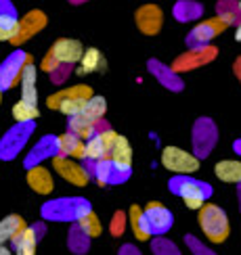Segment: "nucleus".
<instances>
[{"label":"nucleus","instance_id":"nucleus-2","mask_svg":"<svg viewBox=\"0 0 241 255\" xmlns=\"http://www.w3.org/2000/svg\"><path fill=\"white\" fill-rule=\"evenodd\" d=\"M168 188H170V193L181 197L189 209H197V211L206 205V201L212 195V186L191 176H174L168 182Z\"/></svg>","mask_w":241,"mask_h":255},{"label":"nucleus","instance_id":"nucleus-48","mask_svg":"<svg viewBox=\"0 0 241 255\" xmlns=\"http://www.w3.org/2000/svg\"><path fill=\"white\" fill-rule=\"evenodd\" d=\"M0 103H2V88H0Z\"/></svg>","mask_w":241,"mask_h":255},{"label":"nucleus","instance_id":"nucleus-29","mask_svg":"<svg viewBox=\"0 0 241 255\" xmlns=\"http://www.w3.org/2000/svg\"><path fill=\"white\" fill-rule=\"evenodd\" d=\"M174 19L181 21V23H187V21H195L204 15V6L197 2V0H178L172 8Z\"/></svg>","mask_w":241,"mask_h":255},{"label":"nucleus","instance_id":"nucleus-47","mask_svg":"<svg viewBox=\"0 0 241 255\" xmlns=\"http://www.w3.org/2000/svg\"><path fill=\"white\" fill-rule=\"evenodd\" d=\"M71 4H84V2H88V0H69Z\"/></svg>","mask_w":241,"mask_h":255},{"label":"nucleus","instance_id":"nucleus-33","mask_svg":"<svg viewBox=\"0 0 241 255\" xmlns=\"http://www.w3.org/2000/svg\"><path fill=\"white\" fill-rule=\"evenodd\" d=\"M76 224L80 226V230H82L88 239H97V237H101V232H103L101 220L97 218V214H94V211H88V214L84 216L82 220H78Z\"/></svg>","mask_w":241,"mask_h":255},{"label":"nucleus","instance_id":"nucleus-37","mask_svg":"<svg viewBox=\"0 0 241 255\" xmlns=\"http://www.w3.org/2000/svg\"><path fill=\"white\" fill-rule=\"evenodd\" d=\"M153 253L155 255H181V251H178V247L174 245V243L166 241V239L153 241Z\"/></svg>","mask_w":241,"mask_h":255},{"label":"nucleus","instance_id":"nucleus-28","mask_svg":"<svg viewBox=\"0 0 241 255\" xmlns=\"http://www.w3.org/2000/svg\"><path fill=\"white\" fill-rule=\"evenodd\" d=\"M27 224H25V220L13 214V216H6L2 222H0V247H4L8 241H13L21 230H25Z\"/></svg>","mask_w":241,"mask_h":255},{"label":"nucleus","instance_id":"nucleus-46","mask_svg":"<svg viewBox=\"0 0 241 255\" xmlns=\"http://www.w3.org/2000/svg\"><path fill=\"white\" fill-rule=\"evenodd\" d=\"M0 255H13V253H10L6 247H0Z\"/></svg>","mask_w":241,"mask_h":255},{"label":"nucleus","instance_id":"nucleus-31","mask_svg":"<svg viewBox=\"0 0 241 255\" xmlns=\"http://www.w3.org/2000/svg\"><path fill=\"white\" fill-rule=\"evenodd\" d=\"M216 13L223 21H227L229 25H239V21H241V10H239L237 0H218Z\"/></svg>","mask_w":241,"mask_h":255},{"label":"nucleus","instance_id":"nucleus-9","mask_svg":"<svg viewBox=\"0 0 241 255\" xmlns=\"http://www.w3.org/2000/svg\"><path fill=\"white\" fill-rule=\"evenodd\" d=\"M31 63V57L27 55L25 50H13L10 55L2 61L0 65V88L2 90H10L19 84L21 80V73H23V67Z\"/></svg>","mask_w":241,"mask_h":255},{"label":"nucleus","instance_id":"nucleus-27","mask_svg":"<svg viewBox=\"0 0 241 255\" xmlns=\"http://www.w3.org/2000/svg\"><path fill=\"white\" fill-rule=\"evenodd\" d=\"M214 174L218 180L229 184H241V161L237 159H225V161H218L214 167Z\"/></svg>","mask_w":241,"mask_h":255},{"label":"nucleus","instance_id":"nucleus-1","mask_svg":"<svg viewBox=\"0 0 241 255\" xmlns=\"http://www.w3.org/2000/svg\"><path fill=\"white\" fill-rule=\"evenodd\" d=\"M92 88L86 86V84H76V86H69V88H63L55 94H50L46 99V107L48 109H57L63 115H71L82 113L84 107H86V101L92 99Z\"/></svg>","mask_w":241,"mask_h":255},{"label":"nucleus","instance_id":"nucleus-41","mask_svg":"<svg viewBox=\"0 0 241 255\" xmlns=\"http://www.w3.org/2000/svg\"><path fill=\"white\" fill-rule=\"evenodd\" d=\"M0 15H13V17H17V8L13 6L10 0H0Z\"/></svg>","mask_w":241,"mask_h":255},{"label":"nucleus","instance_id":"nucleus-35","mask_svg":"<svg viewBox=\"0 0 241 255\" xmlns=\"http://www.w3.org/2000/svg\"><path fill=\"white\" fill-rule=\"evenodd\" d=\"M82 113H84V115H88L90 120L99 122V120H103V115L107 113V101H105L103 97H99V94H94L92 99L86 101V107H84Z\"/></svg>","mask_w":241,"mask_h":255},{"label":"nucleus","instance_id":"nucleus-7","mask_svg":"<svg viewBox=\"0 0 241 255\" xmlns=\"http://www.w3.org/2000/svg\"><path fill=\"white\" fill-rule=\"evenodd\" d=\"M229 27L227 21H223L220 17H212V19H206L202 23H197L191 31L187 34L185 42L189 50L191 48H204V46H210V42H212L218 34H223V31Z\"/></svg>","mask_w":241,"mask_h":255},{"label":"nucleus","instance_id":"nucleus-36","mask_svg":"<svg viewBox=\"0 0 241 255\" xmlns=\"http://www.w3.org/2000/svg\"><path fill=\"white\" fill-rule=\"evenodd\" d=\"M88 241H90V239L80 230L78 224L71 226V230H69V241H67V243H69V249H71L73 253H84V251H86Z\"/></svg>","mask_w":241,"mask_h":255},{"label":"nucleus","instance_id":"nucleus-22","mask_svg":"<svg viewBox=\"0 0 241 255\" xmlns=\"http://www.w3.org/2000/svg\"><path fill=\"white\" fill-rule=\"evenodd\" d=\"M76 73L78 76H88V73H105L107 71V59L103 57V52L99 48H86L84 57L78 63Z\"/></svg>","mask_w":241,"mask_h":255},{"label":"nucleus","instance_id":"nucleus-39","mask_svg":"<svg viewBox=\"0 0 241 255\" xmlns=\"http://www.w3.org/2000/svg\"><path fill=\"white\" fill-rule=\"evenodd\" d=\"M69 73H71V65H61L59 69H55V71L50 73V82L52 84H63V82L67 80Z\"/></svg>","mask_w":241,"mask_h":255},{"label":"nucleus","instance_id":"nucleus-23","mask_svg":"<svg viewBox=\"0 0 241 255\" xmlns=\"http://www.w3.org/2000/svg\"><path fill=\"white\" fill-rule=\"evenodd\" d=\"M25 180H27L29 188L34 190V193H38V195H50L52 188H55V182H52L50 172H48L46 167H42V165L29 167Z\"/></svg>","mask_w":241,"mask_h":255},{"label":"nucleus","instance_id":"nucleus-30","mask_svg":"<svg viewBox=\"0 0 241 255\" xmlns=\"http://www.w3.org/2000/svg\"><path fill=\"white\" fill-rule=\"evenodd\" d=\"M128 222H130V228H132L134 239H139V241H149L151 239V230H149V224H147L145 211L139 205H132L130 207Z\"/></svg>","mask_w":241,"mask_h":255},{"label":"nucleus","instance_id":"nucleus-11","mask_svg":"<svg viewBox=\"0 0 241 255\" xmlns=\"http://www.w3.org/2000/svg\"><path fill=\"white\" fill-rule=\"evenodd\" d=\"M52 167H55V172L65 180V182H69L73 186H86L90 180L86 167L78 163L76 159H67V157L57 155V157H52Z\"/></svg>","mask_w":241,"mask_h":255},{"label":"nucleus","instance_id":"nucleus-19","mask_svg":"<svg viewBox=\"0 0 241 255\" xmlns=\"http://www.w3.org/2000/svg\"><path fill=\"white\" fill-rule=\"evenodd\" d=\"M130 172L132 169H124L120 165H115L111 159H103V161L97 163L94 167V178H97L99 184H120L124 180L130 178Z\"/></svg>","mask_w":241,"mask_h":255},{"label":"nucleus","instance_id":"nucleus-21","mask_svg":"<svg viewBox=\"0 0 241 255\" xmlns=\"http://www.w3.org/2000/svg\"><path fill=\"white\" fill-rule=\"evenodd\" d=\"M59 140V155L67 159H86V140H82L76 134L65 132L57 136Z\"/></svg>","mask_w":241,"mask_h":255},{"label":"nucleus","instance_id":"nucleus-32","mask_svg":"<svg viewBox=\"0 0 241 255\" xmlns=\"http://www.w3.org/2000/svg\"><path fill=\"white\" fill-rule=\"evenodd\" d=\"M13 118L17 124H29V122H36V118H40V111H38V105H29L19 101L15 107H13Z\"/></svg>","mask_w":241,"mask_h":255},{"label":"nucleus","instance_id":"nucleus-6","mask_svg":"<svg viewBox=\"0 0 241 255\" xmlns=\"http://www.w3.org/2000/svg\"><path fill=\"white\" fill-rule=\"evenodd\" d=\"M162 165L176 176H191L199 169V159L195 153L183 151L178 146H166L162 151Z\"/></svg>","mask_w":241,"mask_h":255},{"label":"nucleus","instance_id":"nucleus-18","mask_svg":"<svg viewBox=\"0 0 241 255\" xmlns=\"http://www.w3.org/2000/svg\"><path fill=\"white\" fill-rule=\"evenodd\" d=\"M42 232H44V226H40V224L27 226L25 230H21L10 241L13 243V255H36V245H38V239H42Z\"/></svg>","mask_w":241,"mask_h":255},{"label":"nucleus","instance_id":"nucleus-20","mask_svg":"<svg viewBox=\"0 0 241 255\" xmlns=\"http://www.w3.org/2000/svg\"><path fill=\"white\" fill-rule=\"evenodd\" d=\"M59 155V140H57V136H44V138H40V142L31 148L29 155L25 157V167H36L40 165L44 159H52V157H57Z\"/></svg>","mask_w":241,"mask_h":255},{"label":"nucleus","instance_id":"nucleus-38","mask_svg":"<svg viewBox=\"0 0 241 255\" xmlns=\"http://www.w3.org/2000/svg\"><path fill=\"white\" fill-rule=\"evenodd\" d=\"M126 222H128V216H126L124 211H115L111 224H109V230H111L113 237H120L122 232L126 230Z\"/></svg>","mask_w":241,"mask_h":255},{"label":"nucleus","instance_id":"nucleus-26","mask_svg":"<svg viewBox=\"0 0 241 255\" xmlns=\"http://www.w3.org/2000/svg\"><path fill=\"white\" fill-rule=\"evenodd\" d=\"M94 124L97 122L90 120L88 115L76 113V115H71V118H67V132L76 134L82 140H88V138L94 136Z\"/></svg>","mask_w":241,"mask_h":255},{"label":"nucleus","instance_id":"nucleus-8","mask_svg":"<svg viewBox=\"0 0 241 255\" xmlns=\"http://www.w3.org/2000/svg\"><path fill=\"white\" fill-rule=\"evenodd\" d=\"M193 151L197 159H204L212 153V148L218 140V130L216 124L210 118H199L193 126Z\"/></svg>","mask_w":241,"mask_h":255},{"label":"nucleus","instance_id":"nucleus-42","mask_svg":"<svg viewBox=\"0 0 241 255\" xmlns=\"http://www.w3.org/2000/svg\"><path fill=\"white\" fill-rule=\"evenodd\" d=\"M120 255H141V251L136 249L134 245H124V247L120 249Z\"/></svg>","mask_w":241,"mask_h":255},{"label":"nucleus","instance_id":"nucleus-40","mask_svg":"<svg viewBox=\"0 0 241 255\" xmlns=\"http://www.w3.org/2000/svg\"><path fill=\"white\" fill-rule=\"evenodd\" d=\"M59 67H61V65H59V61H57L55 57H52L50 52H46L44 59H42V63H40V69H42V71H46L48 76H50V73L55 71V69H59Z\"/></svg>","mask_w":241,"mask_h":255},{"label":"nucleus","instance_id":"nucleus-3","mask_svg":"<svg viewBox=\"0 0 241 255\" xmlns=\"http://www.w3.org/2000/svg\"><path fill=\"white\" fill-rule=\"evenodd\" d=\"M90 203L82 197H63L57 201H48L42 207V218L55 222H78L88 214Z\"/></svg>","mask_w":241,"mask_h":255},{"label":"nucleus","instance_id":"nucleus-10","mask_svg":"<svg viewBox=\"0 0 241 255\" xmlns=\"http://www.w3.org/2000/svg\"><path fill=\"white\" fill-rule=\"evenodd\" d=\"M216 57H218V48L212 44L204 46V48H191V50L183 52V55H178L170 67L176 73H183V71H191V69L202 67L206 63H212Z\"/></svg>","mask_w":241,"mask_h":255},{"label":"nucleus","instance_id":"nucleus-25","mask_svg":"<svg viewBox=\"0 0 241 255\" xmlns=\"http://www.w3.org/2000/svg\"><path fill=\"white\" fill-rule=\"evenodd\" d=\"M109 159L124 169H132V146L128 142V138H124L122 134L115 136L111 151H109Z\"/></svg>","mask_w":241,"mask_h":255},{"label":"nucleus","instance_id":"nucleus-16","mask_svg":"<svg viewBox=\"0 0 241 255\" xmlns=\"http://www.w3.org/2000/svg\"><path fill=\"white\" fill-rule=\"evenodd\" d=\"M145 218L147 224H149L151 235H166L172 226V214L170 209L164 207L162 203H149L145 209Z\"/></svg>","mask_w":241,"mask_h":255},{"label":"nucleus","instance_id":"nucleus-44","mask_svg":"<svg viewBox=\"0 0 241 255\" xmlns=\"http://www.w3.org/2000/svg\"><path fill=\"white\" fill-rule=\"evenodd\" d=\"M233 151H235L237 155H241V140H235V144H233Z\"/></svg>","mask_w":241,"mask_h":255},{"label":"nucleus","instance_id":"nucleus-13","mask_svg":"<svg viewBox=\"0 0 241 255\" xmlns=\"http://www.w3.org/2000/svg\"><path fill=\"white\" fill-rule=\"evenodd\" d=\"M84 48L80 40L73 38H59L55 44L50 46V55L59 61V65H76V63L82 61L84 57Z\"/></svg>","mask_w":241,"mask_h":255},{"label":"nucleus","instance_id":"nucleus-15","mask_svg":"<svg viewBox=\"0 0 241 255\" xmlns=\"http://www.w3.org/2000/svg\"><path fill=\"white\" fill-rule=\"evenodd\" d=\"M147 69H149V73H151V76H153L157 82L162 84L164 88L172 90V92H181V90L185 88L183 78L178 76V73H176L172 67L164 65L162 61H157V59H149V61H147Z\"/></svg>","mask_w":241,"mask_h":255},{"label":"nucleus","instance_id":"nucleus-17","mask_svg":"<svg viewBox=\"0 0 241 255\" xmlns=\"http://www.w3.org/2000/svg\"><path fill=\"white\" fill-rule=\"evenodd\" d=\"M115 134L113 130H107L103 134H94L92 138L86 140V159L88 161L99 163L103 159H109V151H111V144L115 140Z\"/></svg>","mask_w":241,"mask_h":255},{"label":"nucleus","instance_id":"nucleus-14","mask_svg":"<svg viewBox=\"0 0 241 255\" xmlns=\"http://www.w3.org/2000/svg\"><path fill=\"white\" fill-rule=\"evenodd\" d=\"M46 23H48V19H46V15L42 13V10H38V8L29 10L27 15H23V19H19V31H17V36H15V40L10 42V44L21 46L29 38H34L36 34H40V31L46 27Z\"/></svg>","mask_w":241,"mask_h":255},{"label":"nucleus","instance_id":"nucleus-43","mask_svg":"<svg viewBox=\"0 0 241 255\" xmlns=\"http://www.w3.org/2000/svg\"><path fill=\"white\" fill-rule=\"evenodd\" d=\"M233 73H235V78L241 82V57H237L235 63H233Z\"/></svg>","mask_w":241,"mask_h":255},{"label":"nucleus","instance_id":"nucleus-24","mask_svg":"<svg viewBox=\"0 0 241 255\" xmlns=\"http://www.w3.org/2000/svg\"><path fill=\"white\" fill-rule=\"evenodd\" d=\"M36 80H38V69L34 63H27L21 73L19 86H21V101L29 103V105H38V88H36Z\"/></svg>","mask_w":241,"mask_h":255},{"label":"nucleus","instance_id":"nucleus-45","mask_svg":"<svg viewBox=\"0 0 241 255\" xmlns=\"http://www.w3.org/2000/svg\"><path fill=\"white\" fill-rule=\"evenodd\" d=\"M235 40L241 42V21H239V25H237V31H235Z\"/></svg>","mask_w":241,"mask_h":255},{"label":"nucleus","instance_id":"nucleus-50","mask_svg":"<svg viewBox=\"0 0 241 255\" xmlns=\"http://www.w3.org/2000/svg\"><path fill=\"white\" fill-rule=\"evenodd\" d=\"M239 10H241V0H239Z\"/></svg>","mask_w":241,"mask_h":255},{"label":"nucleus","instance_id":"nucleus-4","mask_svg":"<svg viewBox=\"0 0 241 255\" xmlns=\"http://www.w3.org/2000/svg\"><path fill=\"white\" fill-rule=\"evenodd\" d=\"M199 228H202L204 237L210 243H225L231 235V224L229 218L223 209L214 203H206L202 209H199Z\"/></svg>","mask_w":241,"mask_h":255},{"label":"nucleus","instance_id":"nucleus-12","mask_svg":"<svg viewBox=\"0 0 241 255\" xmlns=\"http://www.w3.org/2000/svg\"><path fill=\"white\" fill-rule=\"evenodd\" d=\"M134 23L145 36H157L164 25V10L157 4H143L136 8L134 13Z\"/></svg>","mask_w":241,"mask_h":255},{"label":"nucleus","instance_id":"nucleus-5","mask_svg":"<svg viewBox=\"0 0 241 255\" xmlns=\"http://www.w3.org/2000/svg\"><path fill=\"white\" fill-rule=\"evenodd\" d=\"M34 130H36L34 122H29V124H15L13 128H8L6 134L0 138V159H4V161L15 159L21 151H23V146L31 138Z\"/></svg>","mask_w":241,"mask_h":255},{"label":"nucleus","instance_id":"nucleus-34","mask_svg":"<svg viewBox=\"0 0 241 255\" xmlns=\"http://www.w3.org/2000/svg\"><path fill=\"white\" fill-rule=\"evenodd\" d=\"M19 31V17L0 15V42H13Z\"/></svg>","mask_w":241,"mask_h":255},{"label":"nucleus","instance_id":"nucleus-49","mask_svg":"<svg viewBox=\"0 0 241 255\" xmlns=\"http://www.w3.org/2000/svg\"><path fill=\"white\" fill-rule=\"evenodd\" d=\"M239 199H241V184H239Z\"/></svg>","mask_w":241,"mask_h":255}]
</instances>
